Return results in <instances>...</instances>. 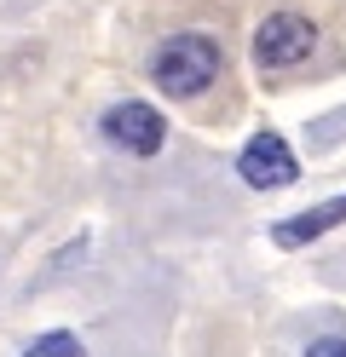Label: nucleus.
<instances>
[{"mask_svg": "<svg viewBox=\"0 0 346 357\" xmlns=\"http://www.w3.org/2000/svg\"><path fill=\"white\" fill-rule=\"evenodd\" d=\"M317 47V29L312 17L300 12H271L260 29H254V63L260 70H294V63H306Z\"/></svg>", "mask_w": 346, "mask_h": 357, "instance_id": "f03ea898", "label": "nucleus"}, {"mask_svg": "<svg viewBox=\"0 0 346 357\" xmlns=\"http://www.w3.org/2000/svg\"><path fill=\"white\" fill-rule=\"evenodd\" d=\"M237 173L254 190H289L300 178V162H294L283 132H254V139L243 144V155H237Z\"/></svg>", "mask_w": 346, "mask_h": 357, "instance_id": "7ed1b4c3", "label": "nucleus"}, {"mask_svg": "<svg viewBox=\"0 0 346 357\" xmlns=\"http://www.w3.org/2000/svg\"><path fill=\"white\" fill-rule=\"evenodd\" d=\"M335 225H346V196L317 202V208L294 213V219H277V225H271V242H277V248H306V242H317L323 231H335Z\"/></svg>", "mask_w": 346, "mask_h": 357, "instance_id": "39448f33", "label": "nucleus"}, {"mask_svg": "<svg viewBox=\"0 0 346 357\" xmlns=\"http://www.w3.org/2000/svg\"><path fill=\"white\" fill-rule=\"evenodd\" d=\"M99 127H104V139H110L115 150H127V155H156L161 139H168V121H161V116H156V104H145V98L110 104Z\"/></svg>", "mask_w": 346, "mask_h": 357, "instance_id": "20e7f679", "label": "nucleus"}, {"mask_svg": "<svg viewBox=\"0 0 346 357\" xmlns=\"http://www.w3.org/2000/svg\"><path fill=\"white\" fill-rule=\"evenodd\" d=\"M23 357H81V340L69 328H52V334H41V340H29Z\"/></svg>", "mask_w": 346, "mask_h": 357, "instance_id": "423d86ee", "label": "nucleus"}, {"mask_svg": "<svg viewBox=\"0 0 346 357\" xmlns=\"http://www.w3.org/2000/svg\"><path fill=\"white\" fill-rule=\"evenodd\" d=\"M219 63H225V52H219L214 35H202V29L168 35L156 47V58H150V81H156V93H168V98H196L202 86L219 75Z\"/></svg>", "mask_w": 346, "mask_h": 357, "instance_id": "f257e3e1", "label": "nucleus"}, {"mask_svg": "<svg viewBox=\"0 0 346 357\" xmlns=\"http://www.w3.org/2000/svg\"><path fill=\"white\" fill-rule=\"evenodd\" d=\"M306 357H346V340H312Z\"/></svg>", "mask_w": 346, "mask_h": 357, "instance_id": "0eeeda50", "label": "nucleus"}]
</instances>
